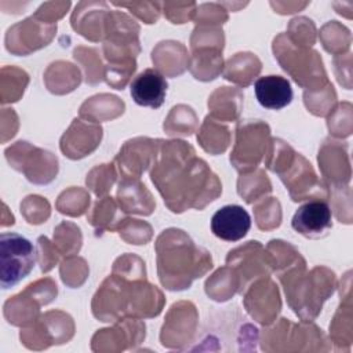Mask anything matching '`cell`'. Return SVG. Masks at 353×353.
I'll use <instances>...</instances> for the list:
<instances>
[{
  "label": "cell",
  "mask_w": 353,
  "mask_h": 353,
  "mask_svg": "<svg viewBox=\"0 0 353 353\" xmlns=\"http://www.w3.org/2000/svg\"><path fill=\"white\" fill-rule=\"evenodd\" d=\"M255 97L261 106L272 110L285 108L292 101V88L285 77L269 74L259 77L254 84Z\"/></svg>",
  "instance_id": "5"
},
{
  "label": "cell",
  "mask_w": 353,
  "mask_h": 353,
  "mask_svg": "<svg viewBox=\"0 0 353 353\" xmlns=\"http://www.w3.org/2000/svg\"><path fill=\"white\" fill-rule=\"evenodd\" d=\"M36 263V251L30 240L18 233L0 236L1 288H10L25 279Z\"/></svg>",
  "instance_id": "1"
},
{
  "label": "cell",
  "mask_w": 353,
  "mask_h": 353,
  "mask_svg": "<svg viewBox=\"0 0 353 353\" xmlns=\"http://www.w3.org/2000/svg\"><path fill=\"white\" fill-rule=\"evenodd\" d=\"M167 80L156 69H145L130 84V94L135 103L152 109H159L165 99Z\"/></svg>",
  "instance_id": "4"
},
{
  "label": "cell",
  "mask_w": 353,
  "mask_h": 353,
  "mask_svg": "<svg viewBox=\"0 0 353 353\" xmlns=\"http://www.w3.org/2000/svg\"><path fill=\"white\" fill-rule=\"evenodd\" d=\"M251 228V216L241 205L221 207L211 218L212 233L225 241H239Z\"/></svg>",
  "instance_id": "3"
},
{
  "label": "cell",
  "mask_w": 353,
  "mask_h": 353,
  "mask_svg": "<svg viewBox=\"0 0 353 353\" xmlns=\"http://www.w3.org/2000/svg\"><path fill=\"white\" fill-rule=\"evenodd\" d=\"M292 229L307 237H323L332 226V214L327 203L320 200H312L302 204L291 219Z\"/></svg>",
  "instance_id": "2"
}]
</instances>
